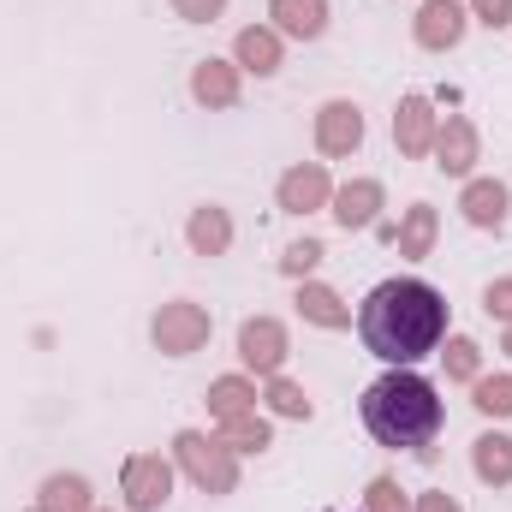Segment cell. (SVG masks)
Here are the masks:
<instances>
[{
    "instance_id": "21",
    "label": "cell",
    "mask_w": 512,
    "mask_h": 512,
    "mask_svg": "<svg viewBox=\"0 0 512 512\" xmlns=\"http://www.w3.org/2000/svg\"><path fill=\"white\" fill-rule=\"evenodd\" d=\"M96 495H90V477L78 471H54L42 489H36V512H90Z\"/></svg>"
},
{
    "instance_id": "10",
    "label": "cell",
    "mask_w": 512,
    "mask_h": 512,
    "mask_svg": "<svg viewBox=\"0 0 512 512\" xmlns=\"http://www.w3.org/2000/svg\"><path fill=\"white\" fill-rule=\"evenodd\" d=\"M435 167L447 173V179H471L477 173V161H483V137H477V120H465V114H447L441 131H435Z\"/></svg>"
},
{
    "instance_id": "30",
    "label": "cell",
    "mask_w": 512,
    "mask_h": 512,
    "mask_svg": "<svg viewBox=\"0 0 512 512\" xmlns=\"http://www.w3.org/2000/svg\"><path fill=\"white\" fill-rule=\"evenodd\" d=\"M465 6H471V24H489V30L512 24V0H465Z\"/></svg>"
},
{
    "instance_id": "6",
    "label": "cell",
    "mask_w": 512,
    "mask_h": 512,
    "mask_svg": "<svg viewBox=\"0 0 512 512\" xmlns=\"http://www.w3.org/2000/svg\"><path fill=\"white\" fill-rule=\"evenodd\" d=\"M310 137H316V155H322V161H346V155H358V149H364V108L346 102V96L322 102Z\"/></svg>"
},
{
    "instance_id": "11",
    "label": "cell",
    "mask_w": 512,
    "mask_h": 512,
    "mask_svg": "<svg viewBox=\"0 0 512 512\" xmlns=\"http://www.w3.org/2000/svg\"><path fill=\"white\" fill-rule=\"evenodd\" d=\"M435 131H441V114H435V102H429L423 90L399 96V114H393V149H399L405 161H423V155L435 149Z\"/></svg>"
},
{
    "instance_id": "22",
    "label": "cell",
    "mask_w": 512,
    "mask_h": 512,
    "mask_svg": "<svg viewBox=\"0 0 512 512\" xmlns=\"http://www.w3.org/2000/svg\"><path fill=\"white\" fill-rule=\"evenodd\" d=\"M256 376H215L209 393H203V405H209V417L215 423H227V417H239V411H256Z\"/></svg>"
},
{
    "instance_id": "31",
    "label": "cell",
    "mask_w": 512,
    "mask_h": 512,
    "mask_svg": "<svg viewBox=\"0 0 512 512\" xmlns=\"http://www.w3.org/2000/svg\"><path fill=\"white\" fill-rule=\"evenodd\" d=\"M167 6H173L185 24H215V18L227 12V0H167Z\"/></svg>"
},
{
    "instance_id": "4",
    "label": "cell",
    "mask_w": 512,
    "mask_h": 512,
    "mask_svg": "<svg viewBox=\"0 0 512 512\" xmlns=\"http://www.w3.org/2000/svg\"><path fill=\"white\" fill-rule=\"evenodd\" d=\"M209 334H215V316L203 304H191V298H173V304H161L149 316V340H155L161 358H191V352L209 346Z\"/></svg>"
},
{
    "instance_id": "1",
    "label": "cell",
    "mask_w": 512,
    "mask_h": 512,
    "mask_svg": "<svg viewBox=\"0 0 512 512\" xmlns=\"http://www.w3.org/2000/svg\"><path fill=\"white\" fill-rule=\"evenodd\" d=\"M358 340H364L370 358H382L393 370H411L417 358L441 352L447 298L417 274H393L382 286H370V298L358 304Z\"/></svg>"
},
{
    "instance_id": "34",
    "label": "cell",
    "mask_w": 512,
    "mask_h": 512,
    "mask_svg": "<svg viewBox=\"0 0 512 512\" xmlns=\"http://www.w3.org/2000/svg\"><path fill=\"white\" fill-rule=\"evenodd\" d=\"M90 512H108V507H90Z\"/></svg>"
},
{
    "instance_id": "13",
    "label": "cell",
    "mask_w": 512,
    "mask_h": 512,
    "mask_svg": "<svg viewBox=\"0 0 512 512\" xmlns=\"http://www.w3.org/2000/svg\"><path fill=\"white\" fill-rule=\"evenodd\" d=\"M459 215L477 227V233H501L512 215V191L501 185V179H465V191H459Z\"/></svg>"
},
{
    "instance_id": "33",
    "label": "cell",
    "mask_w": 512,
    "mask_h": 512,
    "mask_svg": "<svg viewBox=\"0 0 512 512\" xmlns=\"http://www.w3.org/2000/svg\"><path fill=\"white\" fill-rule=\"evenodd\" d=\"M501 352H507V358H512V322H507V334H501Z\"/></svg>"
},
{
    "instance_id": "16",
    "label": "cell",
    "mask_w": 512,
    "mask_h": 512,
    "mask_svg": "<svg viewBox=\"0 0 512 512\" xmlns=\"http://www.w3.org/2000/svg\"><path fill=\"white\" fill-rule=\"evenodd\" d=\"M298 316L310 322V328H328V334H340V328H352V304L334 292V286H322V280H298Z\"/></svg>"
},
{
    "instance_id": "19",
    "label": "cell",
    "mask_w": 512,
    "mask_h": 512,
    "mask_svg": "<svg viewBox=\"0 0 512 512\" xmlns=\"http://www.w3.org/2000/svg\"><path fill=\"white\" fill-rule=\"evenodd\" d=\"M435 239H441V215H435V203H411V209L399 215V233H393L399 256L423 262V256H435Z\"/></svg>"
},
{
    "instance_id": "12",
    "label": "cell",
    "mask_w": 512,
    "mask_h": 512,
    "mask_svg": "<svg viewBox=\"0 0 512 512\" xmlns=\"http://www.w3.org/2000/svg\"><path fill=\"white\" fill-rule=\"evenodd\" d=\"M382 209H387L382 179H346V185H334V203H328V215H334L346 233H370V227L382 221Z\"/></svg>"
},
{
    "instance_id": "18",
    "label": "cell",
    "mask_w": 512,
    "mask_h": 512,
    "mask_svg": "<svg viewBox=\"0 0 512 512\" xmlns=\"http://www.w3.org/2000/svg\"><path fill=\"white\" fill-rule=\"evenodd\" d=\"M268 18L292 42H316L328 30V0H268Z\"/></svg>"
},
{
    "instance_id": "29",
    "label": "cell",
    "mask_w": 512,
    "mask_h": 512,
    "mask_svg": "<svg viewBox=\"0 0 512 512\" xmlns=\"http://www.w3.org/2000/svg\"><path fill=\"white\" fill-rule=\"evenodd\" d=\"M483 310H489L501 328L512 322V274H501V280H489V286H483Z\"/></svg>"
},
{
    "instance_id": "7",
    "label": "cell",
    "mask_w": 512,
    "mask_h": 512,
    "mask_svg": "<svg viewBox=\"0 0 512 512\" xmlns=\"http://www.w3.org/2000/svg\"><path fill=\"white\" fill-rule=\"evenodd\" d=\"M274 203H280L286 215H322V209L334 203V173H328V161H298V167H286V173L274 179Z\"/></svg>"
},
{
    "instance_id": "3",
    "label": "cell",
    "mask_w": 512,
    "mask_h": 512,
    "mask_svg": "<svg viewBox=\"0 0 512 512\" xmlns=\"http://www.w3.org/2000/svg\"><path fill=\"white\" fill-rule=\"evenodd\" d=\"M173 465H179L203 495H233V489H239V453H233L221 435L179 429V435H173Z\"/></svg>"
},
{
    "instance_id": "23",
    "label": "cell",
    "mask_w": 512,
    "mask_h": 512,
    "mask_svg": "<svg viewBox=\"0 0 512 512\" xmlns=\"http://www.w3.org/2000/svg\"><path fill=\"white\" fill-rule=\"evenodd\" d=\"M215 435H221L233 453H262V447H274V429H268L262 411H239V417H227Z\"/></svg>"
},
{
    "instance_id": "25",
    "label": "cell",
    "mask_w": 512,
    "mask_h": 512,
    "mask_svg": "<svg viewBox=\"0 0 512 512\" xmlns=\"http://www.w3.org/2000/svg\"><path fill=\"white\" fill-rule=\"evenodd\" d=\"M441 364H447V382H477L483 376V346L471 334H447L441 340Z\"/></svg>"
},
{
    "instance_id": "2",
    "label": "cell",
    "mask_w": 512,
    "mask_h": 512,
    "mask_svg": "<svg viewBox=\"0 0 512 512\" xmlns=\"http://www.w3.org/2000/svg\"><path fill=\"white\" fill-rule=\"evenodd\" d=\"M358 417H364V429H370V441H382V447H405V453H417V459H435V435H441V393L429 376H417V370H387L376 382L364 387V399H358Z\"/></svg>"
},
{
    "instance_id": "15",
    "label": "cell",
    "mask_w": 512,
    "mask_h": 512,
    "mask_svg": "<svg viewBox=\"0 0 512 512\" xmlns=\"http://www.w3.org/2000/svg\"><path fill=\"white\" fill-rule=\"evenodd\" d=\"M280 60H286V36H280L274 24H245V30H239V42H233V66H239V72L274 78Z\"/></svg>"
},
{
    "instance_id": "8",
    "label": "cell",
    "mask_w": 512,
    "mask_h": 512,
    "mask_svg": "<svg viewBox=\"0 0 512 512\" xmlns=\"http://www.w3.org/2000/svg\"><path fill=\"white\" fill-rule=\"evenodd\" d=\"M120 495H126L131 512H161L167 495H173V459L161 453H131L120 465Z\"/></svg>"
},
{
    "instance_id": "24",
    "label": "cell",
    "mask_w": 512,
    "mask_h": 512,
    "mask_svg": "<svg viewBox=\"0 0 512 512\" xmlns=\"http://www.w3.org/2000/svg\"><path fill=\"white\" fill-rule=\"evenodd\" d=\"M262 399H268V411H274V417H292V423H310V411H316V405H310V393L292 382L286 370L262 382Z\"/></svg>"
},
{
    "instance_id": "27",
    "label": "cell",
    "mask_w": 512,
    "mask_h": 512,
    "mask_svg": "<svg viewBox=\"0 0 512 512\" xmlns=\"http://www.w3.org/2000/svg\"><path fill=\"white\" fill-rule=\"evenodd\" d=\"M322 256H328V251H322L316 239H292V245L280 251V274H286V280H310Z\"/></svg>"
},
{
    "instance_id": "20",
    "label": "cell",
    "mask_w": 512,
    "mask_h": 512,
    "mask_svg": "<svg viewBox=\"0 0 512 512\" xmlns=\"http://www.w3.org/2000/svg\"><path fill=\"white\" fill-rule=\"evenodd\" d=\"M471 471H477V483L507 489V483H512V435H501V429H483V435L471 441Z\"/></svg>"
},
{
    "instance_id": "32",
    "label": "cell",
    "mask_w": 512,
    "mask_h": 512,
    "mask_svg": "<svg viewBox=\"0 0 512 512\" xmlns=\"http://www.w3.org/2000/svg\"><path fill=\"white\" fill-rule=\"evenodd\" d=\"M411 512H465V507H459V501H453L447 489H423V495L411 501Z\"/></svg>"
},
{
    "instance_id": "9",
    "label": "cell",
    "mask_w": 512,
    "mask_h": 512,
    "mask_svg": "<svg viewBox=\"0 0 512 512\" xmlns=\"http://www.w3.org/2000/svg\"><path fill=\"white\" fill-rule=\"evenodd\" d=\"M471 30V6L465 0H423L417 18H411V36L423 54H453Z\"/></svg>"
},
{
    "instance_id": "28",
    "label": "cell",
    "mask_w": 512,
    "mask_h": 512,
    "mask_svg": "<svg viewBox=\"0 0 512 512\" xmlns=\"http://www.w3.org/2000/svg\"><path fill=\"white\" fill-rule=\"evenodd\" d=\"M364 512H411V495L399 489V477H376L364 489Z\"/></svg>"
},
{
    "instance_id": "5",
    "label": "cell",
    "mask_w": 512,
    "mask_h": 512,
    "mask_svg": "<svg viewBox=\"0 0 512 512\" xmlns=\"http://www.w3.org/2000/svg\"><path fill=\"white\" fill-rule=\"evenodd\" d=\"M286 352H292V340H286L280 316H245L239 322V364H245V376H262V382L280 376Z\"/></svg>"
},
{
    "instance_id": "17",
    "label": "cell",
    "mask_w": 512,
    "mask_h": 512,
    "mask_svg": "<svg viewBox=\"0 0 512 512\" xmlns=\"http://www.w3.org/2000/svg\"><path fill=\"white\" fill-rule=\"evenodd\" d=\"M185 245H191V256H227L233 251V215L221 203H197L185 221Z\"/></svg>"
},
{
    "instance_id": "14",
    "label": "cell",
    "mask_w": 512,
    "mask_h": 512,
    "mask_svg": "<svg viewBox=\"0 0 512 512\" xmlns=\"http://www.w3.org/2000/svg\"><path fill=\"white\" fill-rule=\"evenodd\" d=\"M239 78H245V72H239L233 60H215V54H209V60L191 66V102L209 108V114H221V108L239 102Z\"/></svg>"
},
{
    "instance_id": "26",
    "label": "cell",
    "mask_w": 512,
    "mask_h": 512,
    "mask_svg": "<svg viewBox=\"0 0 512 512\" xmlns=\"http://www.w3.org/2000/svg\"><path fill=\"white\" fill-rule=\"evenodd\" d=\"M471 405H477L483 417L507 423L512 417V370H501V376H477V382H471Z\"/></svg>"
}]
</instances>
